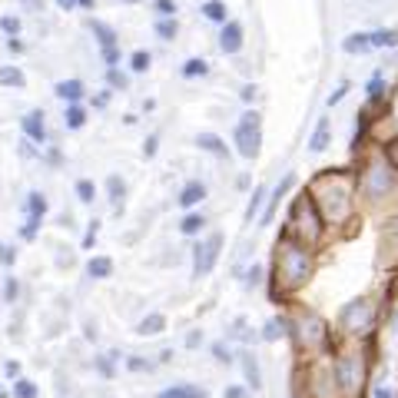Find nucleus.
I'll return each instance as SVG.
<instances>
[{"instance_id": "obj_1", "label": "nucleus", "mask_w": 398, "mask_h": 398, "mask_svg": "<svg viewBox=\"0 0 398 398\" xmlns=\"http://www.w3.org/2000/svg\"><path fill=\"white\" fill-rule=\"evenodd\" d=\"M319 216L325 226H349L355 219V193H358V180L349 169H322L319 176L306 186Z\"/></svg>"}, {"instance_id": "obj_2", "label": "nucleus", "mask_w": 398, "mask_h": 398, "mask_svg": "<svg viewBox=\"0 0 398 398\" xmlns=\"http://www.w3.org/2000/svg\"><path fill=\"white\" fill-rule=\"evenodd\" d=\"M276 292H299L309 286V279L315 272V252L306 243L292 239L289 232H282L276 243Z\"/></svg>"}, {"instance_id": "obj_3", "label": "nucleus", "mask_w": 398, "mask_h": 398, "mask_svg": "<svg viewBox=\"0 0 398 398\" xmlns=\"http://www.w3.org/2000/svg\"><path fill=\"white\" fill-rule=\"evenodd\" d=\"M358 193L368 206H382L388 196H395L398 189V173L395 166L385 159L382 150H372L368 156H362V166H358Z\"/></svg>"}, {"instance_id": "obj_4", "label": "nucleus", "mask_w": 398, "mask_h": 398, "mask_svg": "<svg viewBox=\"0 0 398 398\" xmlns=\"http://www.w3.org/2000/svg\"><path fill=\"white\" fill-rule=\"evenodd\" d=\"M325 219L319 216V209H315V202H312V196H309V189H302L299 196L292 199V209H289V226H286V232H289L292 239H299V243H306L309 249L312 245L322 243V236H325Z\"/></svg>"}, {"instance_id": "obj_5", "label": "nucleus", "mask_w": 398, "mask_h": 398, "mask_svg": "<svg viewBox=\"0 0 398 398\" xmlns=\"http://www.w3.org/2000/svg\"><path fill=\"white\" fill-rule=\"evenodd\" d=\"M292 336H295V345L306 355H315L329 349V325L315 312H302L295 319V325H292Z\"/></svg>"}, {"instance_id": "obj_6", "label": "nucleus", "mask_w": 398, "mask_h": 398, "mask_svg": "<svg viewBox=\"0 0 398 398\" xmlns=\"http://www.w3.org/2000/svg\"><path fill=\"white\" fill-rule=\"evenodd\" d=\"M338 325H342L345 336H372V329H375V306H372V299H352L349 306H342Z\"/></svg>"}, {"instance_id": "obj_7", "label": "nucleus", "mask_w": 398, "mask_h": 398, "mask_svg": "<svg viewBox=\"0 0 398 398\" xmlns=\"http://www.w3.org/2000/svg\"><path fill=\"white\" fill-rule=\"evenodd\" d=\"M236 153L243 159H256L262 150V130H259V113L256 110H245L239 123H236Z\"/></svg>"}, {"instance_id": "obj_8", "label": "nucleus", "mask_w": 398, "mask_h": 398, "mask_svg": "<svg viewBox=\"0 0 398 398\" xmlns=\"http://www.w3.org/2000/svg\"><path fill=\"white\" fill-rule=\"evenodd\" d=\"M336 382L345 395H355L365 382V358L358 352H345L336 358Z\"/></svg>"}, {"instance_id": "obj_9", "label": "nucleus", "mask_w": 398, "mask_h": 398, "mask_svg": "<svg viewBox=\"0 0 398 398\" xmlns=\"http://www.w3.org/2000/svg\"><path fill=\"white\" fill-rule=\"evenodd\" d=\"M219 249H223V236H219V232L206 236V239L193 249V276L202 279V276L213 272L216 262H219Z\"/></svg>"}, {"instance_id": "obj_10", "label": "nucleus", "mask_w": 398, "mask_h": 398, "mask_svg": "<svg viewBox=\"0 0 398 398\" xmlns=\"http://www.w3.org/2000/svg\"><path fill=\"white\" fill-rule=\"evenodd\" d=\"M245 44V31L239 20H226L223 24V31H219V50L226 53V57H232V53H239Z\"/></svg>"}, {"instance_id": "obj_11", "label": "nucleus", "mask_w": 398, "mask_h": 398, "mask_svg": "<svg viewBox=\"0 0 398 398\" xmlns=\"http://www.w3.org/2000/svg\"><path fill=\"white\" fill-rule=\"evenodd\" d=\"M20 126H24V137L31 139V143H40V146L46 143V116H44V110H31V113L20 120Z\"/></svg>"}, {"instance_id": "obj_12", "label": "nucleus", "mask_w": 398, "mask_h": 398, "mask_svg": "<svg viewBox=\"0 0 398 398\" xmlns=\"http://www.w3.org/2000/svg\"><path fill=\"white\" fill-rule=\"evenodd\" d=\"M292 183H295V176H292V173H286V176L279 180L276 189L269 193V206H266V213H262V226H266V223H272V216H276V209H279V202H282V196L289 193Z\"/></svg>"}, {"instance_id": "obj_13", "label": "nucleus", "mask_w": 398, "mask_h": 398, "mask_svg": "<svg viewBox=\"0 0 398 398\" xmlns=\"http://www.w3.org/2000/svg\"><path fill=\"white\" fill-rule=\"evenodd\" d=\"M202 199H206V183H199V180H189V183L180 189V199H176V202H180L183 209H196Z\"/></svg>"}, {"instance_id": "obj_14", "label": "nucleus", "mask_w": 398, "mask_h": 398, "mask_svg": "<svg viewBox=\"0 0 398 398\" xmlns=\"http://www.w3.org/2000/svg\"><path fill=\"white\" fill-rule=\"evenodd\" d=\"M196 146L199 150H206V153L219 156V159L230 156V146H226V139L219 137V133H196Z\"/></svg>"}, {"instance_id": "obj_15", "label": "nucleus", "mask_w": 398, "mask_h": 398, "mask_svg": "<svg viewBox=\"0 0 398 398\" xmlns=\"http://www.w3.org/2000/svg\"><path fill=\"white\" fill-rule=\"evenodd\" d=\"M329 143H332V123L322 116V120L315 123V130H312L309 150H312V153H325V150H329Z\"/></svg>"}, {"instance_id": "obj_16", "label": "nucleus", "mask_w": 398, "mask_h": 398, "mask_svg": "<svg viewBox=\"0 0 398 398\" xmlns=\"http://www.w3.org/2000/svg\"><path fill=\"white\" fill-rule=\"evenodd\" d=\"M342 50H345L349 57H365L368 50H372V33H365V31L349 33V37L342 40Z\"/></svg>"}, {"instance_id": "obj_17", "label": "nucleus", "mask_w": 398, "mask_h": 398, "mask_svg": "<svg viewBox=\"0 0 398 398\" xmlns=\"http://www.w3.org/2000/svg\"><path fill=\"white\" fill-rule=\"evenodd\" d=\"M53 93H57V96H60L63 103L70 107V103H80V100H83V93H87V87H83L80 80H60V83L53 87Z\"/></svg>"}, {"instance_id": "obj_18", "label": "nucleus", "mask_w": 398, "mask_h": 398, "mask_svg": "<svg viewBox=\"0 0 398 398\" xmlns=\"http://www.w3.org/2000/svg\"><path fill=\"white\" fill-rule=\"evenodd\" d=\"M90 31H93V37H96L100 50H107V46H120V37H116V31H113L110 24H103V20H90Z\"/></svg>"}, {"instance_id": "obj_19", "label": "nucleus", "mask_w": 398, "mask_h": 398, "mask_svg": "<svg viewBox=\"0 0 398 398\" xmlns=\"http://www.w3.org/2000/svg\"><path fill=\"white\" fill-rule=\"evenodd\" d=\"M382 252H388V259H398V213L388 219L382 232Z\"/></svg>"}, {"instance_id": "obj_20", "label": "nucleus", "mask_w": 398, "mask_h": 398, "mask_svg": "<svg viewBox=\"0 0 398 398\" xmlns=\"http://www.w3.org/2000/svg\"><path fill=\"white\" fill-rule=\"evenodd\" d=\"M365 93H368V107H379V103H385V100H388V87H385L382 73H375V77L368 80Z\"/></svg>"}, {"instance_id": "obj_21", "label": "nucleus", "mask_w": 398, "mask_h": 398, "mask_svg": "<svg viewBox=\"0 0 398 398\" xmlns=\"http://www.w3.org/2000/svg\"><path fill=\"white\" fill-rule=\"evenodd\" d=\"M202 17H206V20H213V24H219V27H223V24L230 20V7H226L223 0H206V3H202Z\"/></svg>"}, {"instance_id": "obj_22", "label": "nucleus", "mask_w": 398, "mask_h": 398, "mask_svg": "<svg viewBox=\"0 0 398 398\" xmlns=\"http://www.w3.org/2000/svg\"><path fill=\"white\" fill-rule=\"evenodd\" d=\"M153 31H156V37H159L163 44H169V40H176V33H180V24H176V17H159Z\"/></svg>"}, {"instance_id": "obj_23", "label": "nucleus", "mask_w": 398, "mask_h": 398, "mask_svg": "<svg viewBox=\"0 0 398 398\" xmlns=\"http://www.w3.org/2000/svg\"><path fill=\"white\" fill-rule=\"evenodd\" d=\"M392 46H398V31L395 27H388V31H375L372 33V50H392Z\"/></svg>"}, {"instance_id": "obj_24", "label": "nucleus", "mask_w": 398, "mask_h": 398, "mask_svg": "<svg viewBox=\"0 0 398 398\" xmlns=\"http://www.w3.org/2000/svg\"><path fill=\"white\" fill-rule=\"evenodd\" d=\"M266 186H256L252 189V199H249V206H245V223H252V219H259L262 216V202H266Z\"/></svg>"}, {"instance_id": "obj_25", "label": "nucleus", "mask_w": 398, "mask_h": 398, "mask_svg": "<svg viewBox=\"0 0 398 398\" xmlns=\"http://www.w3.org/2000/svg\"><path fill=\"white\" fill-rule=\"evenodd\" d=\"M243 372H245V382L249 388H259L262 385V372H259V362H256V355H243Z\"/></svg>"}, {"instance_id": "obj_26", "label": "nucleus", "mask_w": 398, "mask_h": 398, "mask_svg": "<svg viewBox=\"0 0 398 398\" xmlns=\"http://www.w3.org/2000/svg\"><path fill=\"white\" fill-rule=\"evenodd\" d=\"M0 87H27V77L20 67H0Z\"/></svg>"}, {"instance_id": "obj_27", "label": "nucleus", "mask_w": 398, "mask_h": 398, "mask_svg": "<svg viewBox=\"0 0 398 398\" xmlns=\"http://www.w3.org/2000/svg\"><path fill=\"white\" fill-rule=\"evenodd\" d=\"M110 272H113V259H107V256H96V259L87 262V276L90 279H110Z\"/></svg>"}, {"instance_id": "obj_28", "label": "nucleus", "mask_w": 398, "mask_h": 398, "mask_svg": "<svg viewBox=\"0 0 398 398\" xmlns=\"http://www.w3.org/2000/svg\"><path fill=\"white\" fill-rule=\"evenodd\" d=\"M83 123H87V110L80 107V103H70L67 113H63V126L67 130H83Z\"/></svg>"}, {"instance_id": "obj_29", "label": "nucleus", "mask_w": 398, "mask_h": 398, "mask_svg": "<svg viewBox=\"0 0 398 398\" xmlns=\"http://www.w3.org/2000/svg\"><path fill=\"white\" fill-rule=\"evenodd\" d=\"M159 398H206V392L196 385H173L166 392H159Z\"/></svg>"}, {"instance_id": "obj_30", "label": "nucleus", "mask_w": 398, "mask_h": 398, "mask_svg": "<svg viewBox=\"0 0 398 398\" xmlns=\"http://www.w3.org/2000/svg\"><path fill=\"white\" fill-rule=\"evenodd\" d=\"M163 329H166V319H163L159 312H150L146 319L139 322V336H159Z\"/></svg>"}, {"instance_id": "obj_31", "label": "nucleus", "mask_w": 398, "mask_h": 398, "mask_svg": "<svg viewBox=\"0 0 398 398\" xmlns=\"http://www.w3.org/2000/svg\"><path fill=\"white\" fill-rule=\"evenodd\" d=\"M186 80H196V77H206L209 73V63L202 60V57H189V60L183 63V70H180Z\"/></svg>"}, {"instance_id": "obj_32", "label": "nucleus", "mask_w": 398, "mask_h": 398, "mask_svg": "<svg viewBox=\"0 0 398 398\" xmlns=\"http://www.w3.org/2000/svg\"><path fill=\"white\" fill-rule=\"evenodd\" d=\"M46 209H50V202H46V196L40 193V189H31V196H27V213L37 216V219H44Z\"/></svg>"}, {"instance_id": "obj_33", "label": "nucleus", "mask_w": 398, "mask_h": 398, "mask_svg": "<svg viewBox=\"0 0 398 398\" xmlns=\"http://www.w3.org/2000/svg\"><path fill=\"white\" fill-rule=\"evenodd\" d=\"M202 226H206V216H202V213H189V216H183L180 232H183V236H199V232H202Z\"/></svg>"}, {"instance_id": "obj_34", "label": "nucleus", "mask_w": 398, "mask_h": 398, "mask_svg": "<svg viewBox=\"0 0 398 398\" xmlns=\"http://www.w3.org/2000/svg\"><path fill=\"white\" fill-rule=\"evenodd\" d=\"M107 196H110L113 206H120V202H123V196H126V183H123L120 176H110V180H107Z\"/></svg>"}, {"instance_id": "obj_35", "label": "nucleus", "mask_w": 398, "mask_h": 398, "mask_svg": "<svg viewBox=\"0 0 398 398\" xmlns=\"http://www.w3.org/2000/svg\"><path fill=\"white\" fill-rule=\"evenodd\" d=\"M150 63H153V57H150L146 50H133V53H130V70H133V73H146Z\"/></svg>"}, {"instance_id": "obj_36", "label": "nucleus", "mask_w": 398, "mask_h": 398, "mask_svg": "<svg viewBox=\"0 0 398 398\" xmlns=\"http://www.w3.org/2000/svg\"><path fill=\"white\" fill-rule=\"evenodd\" d=\"M73 189H77L80 202H93V199H96V186H93V180H77V186H73Z\"/></svg>"}, {"instance_id": "obj_37", "label": "nucleus", "mask_w": 398, "mask_h": 398, "mask_svg": "<svg viewBox=\"0 0 398 398\" xmlns=\"http://www.w3.org/2000/svg\"><path fill=\"white\" fill-rule=\"evenodd\" d=\"M0 31L7 33V37H17V33H20V17L3 14V17H0Z\"/></svg>"}, {"instance_id": "obj_38", "label": "nucleus", "mask_w": 398, "mask_h": 398, "mask_svg": "<svg viewBox=\"0 0 398 398\" xmlns=\"http://www.w3.org/2000/svg\"><path fill=\"white\" fill-rule=\"evenodd\" d=\"M107 83L113 87V90H126V87H130V80H126V73H120L116 67H110V70H107Z\"/></svg>"}, {"instance_id": "obj_39", "label": "nucleus", "mask_w": 398, "mask_h": 398, "mask_svg": "<svg viewBox=\"0 0 398 398\" xmlns=\"http://www.w3.org/2000/svg\"><path fill=\"white\" fill-rule=\"evenodd\" d=\"M282 332H286V322H282V319H269V322H266V332H262V336L269 338V342H276Z\"/></svg>"}, {"instance_id": "obj_40", "label": "nucleus", "mask_w": 398, "mask_h": 398, "mask_svg": "<svg viewBox=\"0 0 398 398\" xmlns=\"http://www.w3.org/2000/svg\"><path fill=\"white\" fill-rule=\"evenodd\" d=\"M100 57H103V63H107V70L110 67H116V63H120V46H107V50H100Z\"/></svg>"}, {"instance_id": "obj_41", "label": "nucleus", "mask_w": 398, "mask_h": 398, "mask_svg": "<svg viewBox=\"0 0 398 398\" xmlns=\"http://www.w3.org/2000/svg\"><path fill=\"white\" fill-rule=\"evenodd\" d=\"M382 153H385V159L395 166V173H398V139H392L388 146H382Z\"/></svg>"}, {"instance_id": "obj_42", "label": "nucleus", "mask_w": 398, "mask_h": 398, "mask_svg": "<svg viewBox=\"0 0 398 398\" xmlns=\"http://www.w3.org/2000/svg\"><path fill=\"white\" fill-rule=\"evenodd\" d=\"M349 90H352L349 83H338V90H336V93H329V107H338V103L345 100V93H349Z\"/></svg>"}, {"instance_id": "obj_43", "label": "nucleus", "mask_w": 398, "mask_h": 398, "mask_svg": "<svg viewBox=\"0 0 398 398\" xmlns=\"http://www.w3.org/2000/svg\"><path fill=\"white\" fill-rule=\"evenodd\" d=\"M153 7H156V14H159V17H173V14H176V3H173V0H156Z\"/></svg>"}, {"instance_id": "obj_44", "label": "nucleus", "mask_w": 398, "mask_h": 398, "mask_svg": "<svg viewBox=\"0 0 398 398\" xmlns=\"http://www.w3.org/2000/svg\"><path fill=\"white\" fill-rule=\"evenodd\" d=\"M37 226H40V219H37V216H31V219L24 223V230H20V236H24V239H33V236H37Z\"/></svg>"}, {"instance_id": "obj_45", "label": "nucleus", "mask_w": 398, "mask_h": 398, "mask_svg": "<svg viewBox=\"0 0 398 398\" xmlns=\"http://www.w3.org/2000/svg\"><path fill=\"white\" fill-rule=\"evenodd\" d=\"M17 259V252H14V245H7V243H0V262L3 266H14Z\"/></svg>"}, {"instance_id": "obj_46", "label": "nucleus", "mask_w": 398, "mask_h": 398, "mask_svg": "<svg viewBox=\"0 0 398 398\" xmlns=\"http://www.w3.org/2000/svg\"><path fill=\"white\" fill-rule=\"evenodd\" d=\"M14 392H17V395H20V398H33V395H37V388H33L31 382H24V379L17 382V388H14Z\"/></svg>"}, {"instance_id": "obj_47", "label": "nucleus", "mask_w": 398, "mask_h": 398, "mask_svg": "<svg viewBox=\"0 0 398 398\" xmlns=\"http://www.w3.org/2000/svg\"><path fill=\"white\" fill-rule=\"evenodd\" d=\"M96 232H100V223L93 219V223H90V230H87V236H83V249H90V245L96 243Z\"/></svg>"}, {"instance_id": "obj_48", "label": "nucleus", "mask_w": 398, "mask_h": 398, "mask_svg": "<svg viewBox=\"0 0 398 398\" xmlns=\"http://www.w3.org/2000/svg\"><path fill=\"white\" fill-rule=\"evenodd\" d=\"M20 7L31 14H44V0H20Z\"/></svg>"}, {"instance_id": "obj_49", "label": "nucleus", "mask_w": 398, "mask_h": 398, "mask_svg": "<svg viewBox=\"0 0 398 398\" xmlns=\"http://www.w3.org/2000/svg\"><path fill=\"white\" fill-rule=\"evenodd\" d=\"M17 292H20V286H17V279H7V289H3V299H7V302H14V299H17Z\"/></svg>"}, {"instance_id": "obj_50", "label": "nucleus", "mask_w": 398, "mask_h": 398, "mask_svg": "<svg viewBox=\"0 0 398 398\" xmlns=\"http://www.w3.org/2000/svg\"><path fill=\"white\" fill-rule=\"evenodd\" d=\"M156 146H159V137L153 133V137L146 139V146H143V156H146V159H150V156H156Z\"/></svg>"}, {"instance_id": "obj_51", "label": "nucleus", "mask_w": 398, "mask_h": 398, "mask_svg": "<svg viewBox=\"0 0 398 398\" xmlns=\"http://www.w3.org/2000/svg\"><path fill=\"white\" fill-rule=\"evenodd\" d=\"M239 100H243V103H252V100H256V87H252V83H245L243 90H239Z\"/></svg>"}, {"instance_id": "obj_52", "label": "nucleus", "mask_w": 398, "mask_h": 398, "mask_svg": "<svg viewBox=\"0 0 398 398\" xmlns=\"http://www.w3.org/2000/svg\"><path fill=\"white\" fill-rule=\"evenodd\" d=\"M259 276H262V269H259V266H252V269L245 272V286H256V282H259Z\"/></svg>"}, {"instance_id": "obj_53", "label": "nucleus", "mask_w": 398, "mask_h": 398, "mask_svg": "<svg viewBox=\"0 0 398 398\" xmlns=\"http://www.w3.org/2000/svg\"><path fill=\"white\" fill-rule=\"evenodd\" d=\"M213 352H216V358H219V362H230V349H226L223 342H216V345H213Z\"/></svg>"}, {"instance_id": "obj_54", "label": "nucleus", "mask_w": 398, "mask_h": 398, "mask_svg": "<svg viewBox=\"0 0 398 398\" xmlns=\"http://www.w3.org/2000/svg\"><path fill=\"white\" fill-rule=\"evenodd\" d=\"M7 50H10V53H24L27 46H24V40H17V37H10V40H7Z\"/></svg>"}, {"instance_id": "obj_55", "label": "nucleus", "mask_w": 398, "mask_h": 398, "mask_svg": "<svg viewBox=\"0 0 398 398\" xmlns=\"http://www.w3.org/2000/svg\"><path fill=\"white\" fill-rule=\"evenodd\" d=\"M126 365L133 368V372H143V368H150V362H143V358H139V355H133V358H130V362H126Z\"/></svg>"}, {"instance_id": "obj_56", "label": "nucleus", "mask_w": 398, "mask_h": 398, "mask_svg": "<svg viewBox=\"0 0 398 398\" xmlns=\"http://www.w3.org/2000/svg\"><path fill=\"white\" fill-rule=\"evenodd\" d=\"M107 103H110V90L100 93V96H93V107H107Z\"/></svg>"}, {"instance_id": "obj_57", "label": "nucleus", "mask_w": 398, "mask_h": 398, "mask_svg": "<svg viewBox=\"0 0 398 398\" xmlns=\"http://www.w3.org/2000/svg\"><path fill=\"white\" fill-rule=\"evenodd\" d=\"M375 398H392V388H388V385H379V388H375Z\"/></svg>"}, {"instance_id": "obj_58", "label": "nucleus", "mask_w": 398, "mask_h": 398, "mask_svg": "<svg viewBox=\"0 0 398 398\" xmlns=\"http://www.w3.org/2000/svg\"><path fill=\"white\" fill-rule=\"evenodd\" d=\"M57 7H60V10H73V7H77V0H57Z\"/></svg>"}, {"instance_id": "obj_59", "label": "nucleus", "mask_w": 398, "mask_h": 398, "mask_svg": "<svg viewBox=\"0 0 398 398\" xmlns=\"http://www.w3.org/2000/svg\"><path fill=\"white\" fill-rule=\"evenodd\" d=\"M226 398H245L243 388H226Z\"/></svg>"}, {"instance_id": "obj_60", "label": "nucleus", "mask_w": 398, "mask_h": 398, "mask_svg": "<svg viewBox=\"0 0 398 398\" xmlns=\"http://www.w3.org/2000/svg\"><path fill=\"white\" fill-rule=\"evenodd\" d=\"M93 3L96 0H77V7H83V10H93Z\"/></svg>"}, {"instance_id": "obj_61", "label": "nucleus", "mask_w": 398, "mask_h": 398, "mask_svg": "<svg viewBox=\"0 0 398 398\" xmlns=\"http://www.w3.org/2000/svg\"><path fill=\"white\" fill-rule=\"evenodd\" d=\"M126 3H137V0H126Z\"/></svg>"}]
</instances>
